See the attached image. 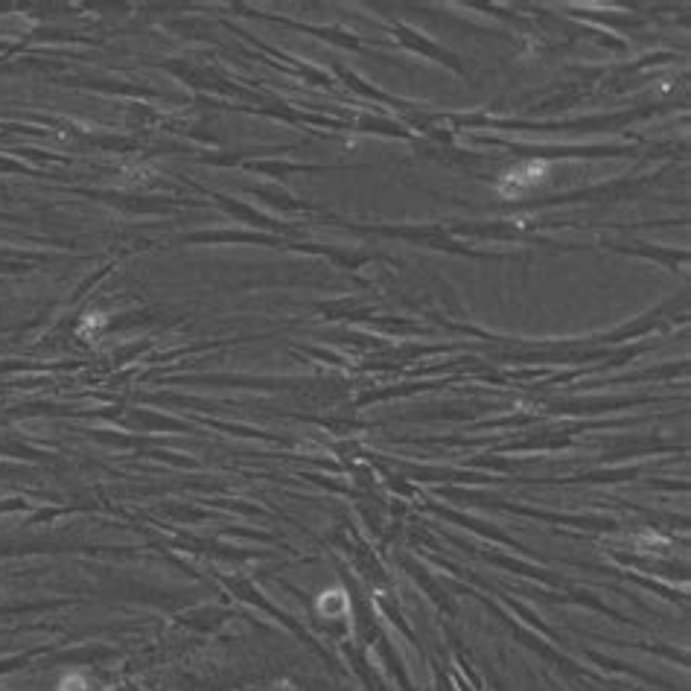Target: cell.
<instances>
[{
  "label": "cell",
  "mask_w": 691,
  "mask_h": 691,
  "mask_svg": "<svg viewBox=\"0 0 691 691\" xmlns=\"http://www.w3.org/2000/svg\"><path fill=\"white\" fill-rule=\"evenodd\" d=\"M546 173H549V164L546 161H525V164H519L517 170H511V173L502 175V181H499V196H505V199H519V196H525L528 190H534L543 178H546Z\"/></svg>",
  "instance_id": "6da1fadb"
}]
</instances>
